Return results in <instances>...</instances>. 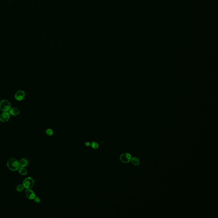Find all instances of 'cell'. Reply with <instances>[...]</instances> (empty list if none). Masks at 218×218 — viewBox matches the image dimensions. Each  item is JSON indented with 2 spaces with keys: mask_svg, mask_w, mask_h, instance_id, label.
<instances>
[{
  "mask_svg": "<svg viewBox=\"0 0 218 218\" xmlns=\"http://www.w3.org/2000/svg\"><path fill=\"white\" fill-rule=\"evenodd\" d=\"M10 114L7 112H3L0 114V121L3 122H6L9 120Z\"/></svg>",
  "mask_w": 218,
  "mask_h": 218,
  "instance_id": "cell-5",
  "label": "cell"
},
{
  "mask_svg": "<svg viewBox=\"0 0 218 218\" xmlns=\"http://www.w3.org/2000/svg\"><path fill=\"white\" fill-rule=\"evenodd\" d=\"M120 159L124 163H128L130 161L131 156L128 153H124L120 156Z\"/></svg>",
  "mask_w": 218,
  "mask_h": 218,
  "instance_id": "cell-4",
  "label": "cell"
},
{
  "mask_svg": "<svg viewBox=\"0 0 218 218\" xmlns=\"http://www.w3.org/2000/svg\"><path fill=\"white\" fill-rule=\"evenodd\" d=\"M90 146H92V148L94 149H98L99 147V144H98V143L95 141L92 142L90 144Z\"/></svg>",
  "mask_w": 218,
  "mask_h": 218,
  "instance_id": "cell-13",
  "label": "cell"
},
{
  "mask_svg": "<svg viewBox=\"0 0 218 218\" xmlns=\"http://www.w3.org/2000/svg\"><path fill=\"white\" fill-rule=\"evenodd\" d=\"M34 200L35 202H36V203H39L41 201V199H40V198L39 197H35V198L34 199Z\"/></svg>",
  "mask_w": 218,
  "mask_h": 218,
  "instance_id": "cell-15",
  "label": "cell"
},
{
  "mask_svg": "<svg viewBox=\"0 0 218 218\" xmlns=\"http://www.w3.org/2000/svg\"><path fill=\"white\" fill-rule=\"evenodd\" d=\"M25 195L27 199H34L36 197V195L35 192L31 189H27L25 191Z\"/></svg>",
  "mask_w": 218,
  "mask_h": 218,
  "instance_id": "cell-7",
  "label": "cell"
},
{
  "mask_svg": "<svg viewBox=\"0 0 218 218\" xmlns=\"http://www.w3.org/2000/svg\"><path fill=\"white\" fill-rule=\"evenodd\" d=\"M131 162H132V163L133 164V165H134L135 166L139 165L140 164V162L139 159L136 158L135 157H134L133 158H131Z\"/></svg>",
  "mask_w": 218,
  "mask_h": 218,
  "instance_id": "cell-10",
  "label": "cell"
},
{
  "mask_svg": "<svg viewBox=\"0 0 218 218\" xmlns=\"http://www.w3.org/2000/svg\"><path fill=\"white\" fill-rule=\"evenodd\" d=\"M25 92L23 90H19L16 92L15 95V99L17 101L23 100L25 97Z\"/></svg>",
  "mask_w": 218,
  "mask_h": 218,
  "instance_id": "cell-6",
  "label": "cell"
},
{
  "mask_svg": "<svg viewBox=\"0 0 218 218\" xmlns=\"http://www.w3.org/2000/svg\"><path fill=\"white\" fill-rule=\"evenodd\" d=\"M18 172L20 175H26L27 174V172L26 170L24 168V167H20L18 169Z\"/></svg>",
  "mask_w": 218,
  "mask_h": 218,
  "instance_id": "cell-11",
  "label": "cell"
},
{
  "mask_svg": "<svg viewBox=\"0 0 218 218\" xmlns=\"http://www.w3.org/2000/svg\"><path fill=\"white\" fill-rule=\"evenodd\" d=\"M19 164L20 167H25L27 166L28 164V161H27V159H20V161H19Z\"/></svg>",
  "mask_w": 218,
  "mask_h": 218,
  "instance_id": "cell-9",
  "label": "cell"
},
{
  "mask_svg": "<svg viewBox=\"0 0 218 218\" xmlns=\"http://www.w3.org/2000/svg\"><path fill=\"white\" fill-rule=\"evenodd\" d=\"M46 134L47 135H49V136L52 135L53 134V131H52V129H47L46 131Z\"/></svg>",
  "mask_w": 218,
  "mask_h": 218,
  "instance_id": "cell-14",
  "label": "cell"
},
{
  "mask_svg": "<svg viewBox=\"0 0 218 218\" xmlns=\"http://www.w3.org/2000/svg\"><path fill=\"white\" fill-rule=\"evenodd\" d=\"M19 110L17 108H11L9 110V113L10 115L13 116H16L19 114Z\"/></svg>",
  "mask_w": 218,
  "mask_h": 218,
  "instance_id": "cell-8",
  "label": "cell"
},
{
  "mask_svg": "<svg viewBox=\"0 0 218 218\" xmlns=\"http://www.w3.org/2000/svg\"><path fill=\"white\" fill-rule=\"evenodd\" d=\"M24 187L23 184H19L16 187V190L18 192H20L24 190Z\"/></svg>",
  "mask_w": 218,
  "mask_h": 218,
  "instance_id": "cell-12",
  "label": "cell"
},
{
  "mask_svg": "<svg viewBox=\"0 0 218 218\" xmlns=\"http://www.w3.org/2000/svg\"><path fill=\"white\" fill-rule=\"evenodd\" d=\"M10 102L7 100H3L0 102V109L3 112H8L11 109Z\"/></svg>",
  "mask_w": 218,
  "mask_h": 218,
  "instance_id": "cell-3",
  "label": "cell"
},
{
  "mask_svg": "<svg viewBox=\"0 0 218 218\" xmlns=\"http://www.w3.org/2000/svg\"><path fill=\"white\" fill-rule=\"evenodd\" d=\"M7 166L10 170L13 171L18 170L20 167L19 161L13 158H10L8 160L7 162Z\"/></svg>",
  "mask_w": 218,
  "mask_h": 218,
  "instance_id": "cell-1",
  "label": "cell"
},
{
  "mask_svg": "<svg viewBox=\"0 0 218 218\" xmlns=\"http://www.w3.org/2000/svg\"><path fill=\"white\" fill-rule=\"evenodd\" d=\"M90 144H90V142H88V141L86 142L85 143V145L86 146H90Z\"/></svg>",
  "mask_w": 218,
  "mask_h": 218,
  "instance_id": "cell-16",
  "label": "cell"
},
{
  "mask_svg": "<svg viewBox=\"0 0 218 218\" xmlns=\"http://www.w3.org/2000/svg\"><path fill=\"white\" fill-rule=\"evenodd\" d=\"M34 184L35 181L31 177H27L23 181V185L24 188L26 189H31L34 186Z\"/></svg>",
  "mask_w": 218,
  "mask_h": 218,
  "instance_id": "cell-2",
  "label": "cell"
}]
</instances>
